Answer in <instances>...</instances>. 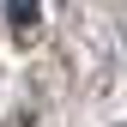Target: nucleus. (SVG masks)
I'll return each instance as SVG.
<instances>
[{"mask_svg":"<svg viewBox=\"0 0 127 127\" xmlns=\"http://www.w3.org/2000/svg\"><path fill=\"white\" fill-rule=\"evenodd\" d=\"M6 18L18 36H36V0H6Z\"/></svg>","mask_w":127,"mask_h":127,"instance_id":"f257e3e1","label":"nucleus"},{"mask_svg":"<svg viewBox=\"0 0 127 127\" xmlns=\"http://www.w3.org/2000/svg\"><path fill=\"white\" fill-rule=\"evenodd\" d=\"M6 127H30V109H18V115H12V121H6Z\"/></svg>","mask_w":127,"mask_h":127,"instance_id":"f03ea898","label":"nucleus"},{"mask_svg":"<svg viewBox=\"0 0 127 127\" xmlns=\"http://www.w3.org/2000/svg\"><path fill=\"white\" fill-rule=\"evenodd\" d=\"M0 6H6V0H0Z\"/></svg>","mask_w":127,"mask_h":127,"instance_id":"7ed1b4c3","label":"nucleus"}]
</instances>
